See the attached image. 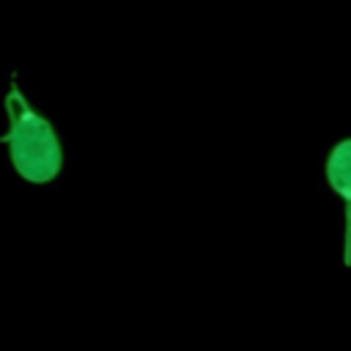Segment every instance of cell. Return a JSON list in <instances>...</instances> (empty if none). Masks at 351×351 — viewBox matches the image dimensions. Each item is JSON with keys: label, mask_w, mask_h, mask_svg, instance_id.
Instances as JSON below:
<instances>
[{"label": "cell", "mask_w": 351, "mask_h": 351, "mask_svg": "<svg viewBox=\"0 0 351 351\" xmlns=\"http://www.w3.org/2000/svg\"><path fill=\"white\" fill-rule=\"evenodd\" d=\"M5 115H8V132L3 134V143L8 148V159L16 176L30 184L55 181L63 167L60 140L52 123L27 104L16 82H11L5 93Z\"/></svg>", "instance_id": "cell-1"}, {"label": "cell", "mask_w": 351, "mask_h": 351, "mask_svg": "<svg viewBox=\"0 0 351 351\" xmlns=\"http://www.w3.org/2000/svg\"><path fill=\"white\" fill-rule=\"evenodd\" d=\"M324 178L343 203V266L351 269V137L332 145L324 165Z\"/></svg>", "instance_id": "cell-2"}]
</instances>
